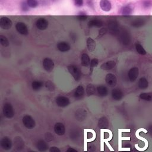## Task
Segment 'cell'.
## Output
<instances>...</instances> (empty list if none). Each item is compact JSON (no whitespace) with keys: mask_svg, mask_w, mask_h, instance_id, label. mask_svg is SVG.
Instances as JSON below:
<instances>
[{"mask_svg":"<svg viewBox=\"0 0 152 152\" xmlns=\"http://www.w3.org/2000/svg\"><path fill=\"white\" fill-rule=\"evenodd\" d=\"M55 102L57 106L61 108H64L70 105V99L64 96H59L56 98Z\"/></svg>","mask_w":152,"mask_h":152,"instance_id":"obj_4","label":"cell"},{"mask_svg":"<svg viewBox=\"0 0 152 152\" xmlns=\"http://www.w3.org/2000/svg\"><path fill=\"white\" fill-rule=\"evenodd\" d=\"M107 33V29L106 28H102L99 32V35L98 36V38H102L104 35H105Z\"/></svg>","mask_w":152,"mask_h":152,"instance_id":"obj_40","label":"cell"},{"mask_svg":"<svg viewBox=\"0 0 152 152\" xmlns=\"http://www.w3.org/2000/svg\"><path fill=\"white\" fill-rule=\"evenodd\" d=\"M112 98L115 100H121L124 97V93L119 89H114L112 91Z\"/></svg>","mask_w":152,"mask_h":152,"instance_id":"obj_15","label":"cell"},{"mask_svg":"<svg viewBox=\"0 0 152 152\" xmlns=\"http://www.w3.org/2000/svg\"><path fill=\"white\" fill-rule=\"evenodd\" d=\"M84 89L82 85H80L77 87L74 93V96L76 99H79L82 98L84 95Z\"/></svg>","mask_w":152,"mask_h":152,"instance_id":"obj_19","label":"cell"},{"mask_svg":"<svg viewBox=\"0 0 152 152\" xmlns=\"http://www.w3.org/2000/svg\"><path fill=\"white\" fill-rule=\"evenodd\" d=\"M100 7L102 10L105 12H109L111 10L112 4L110 0H100Z\"/></svg>","mask_w":152,"mask_h":152,"instance_id":"obj_12","label":"cell"},{"mask_svg":"<svg viewBox=\"0 0 152 152\" xmlns=\"http://www.w3.org/2000/svg\"><path fill=\"white\" fill-rule=\"evenodd\" d=\"M26 2L30 8L35 9L38 6V0H26Z\"/></svg>","mask_w":152,"mask_h":152,"instance_id":"obj_34","label":"cell"},{"mask_svg":"<svg viewBox=\"0 0 152 152\" xmlns=\"http://www.w3.org/2000/svg\"><path fill=\"white\" fill-rule=\"evenodd\" d=\"M67 69L70 74L73 77L76 81L78 82L80 80L81 72L77 66H74V65H70V66H68Z\"/></svg>","mask_w":152,"mask_h":152,"instance_id":"obj_2","label":"cell"},{"mask_svg":"<svg viewBox=\"0 0 152 152\" xmlns=\"http://www.w3.org/2000/svg\"><path fill=\"white\" fill-rule=\"evenodd\" d=\"M57 48L61 52H66L70 50L71 46L66 42H60L57 44Z\"/></svg>","mask_w":152,"mask_h":152,"instance_id":"obj_14","label":"cell"},{"mask_svg":"<svg viewBox=\"0 0 152 152\" xmlns=\"http://www.w3.org/2000/svg\"><path fill=\"white\" fill-rule=\"evenodd\" d=\"M144 24V21L141 19H138L134 21L132 23V26L135 27H140Z\"/></svg>","mask_w":152,"mask_h":152,"instance_id":"obj_35","label":"cell"},{"mask_svg":"<svg viewBox=\"0 0 152 152\" xmlns=\"http://www.w3.org/2000/svg\"><path fill=\"white\" fill-rule=\"evenodd\" d=\"M13 22L9 18L3 17L0 19V27L4 30H9L11 28Z\"/></svg>","mask_w":152,"mask_h":152,"instance_id":"obj_5","label":"cell"},{"mask_svg":"<svg viewBox=\"0 0 152 152\" xmlns=\"http://www.w3.org/2000/svg\"><path fill=\"white\" fill-rule=\"evenodd\" d=\"M45 88L50 92H54L55 89V86L54 83L50 80H48L45 83Z\"/></svg>","mask_w":152,"mask_h":152,"instance_id":"obj_33","label":"cell"},{"mask_svg":"<svg viewBox=\"0 0 152 152\" xmlns=\"http://www.w3.org/2000/svg\"><path fill=\"white\" fill-rule=\"evenodd\" d=\"M74 4L77 7H81L83 5L84 1L83 0H74Z\"/></svg>","mask_w":152,"mask_h":152,"instance_id":"obj_41","label":"cell"},{"mask_svg":"<svg viewBox=\"0 0 152 152\" xmlns=\"http://www.w3.org/2000/svg\"><path fill=\"white\" fill-rule=\"evenodd\" d=\"M16 29L21 35L26 36L29 34L28 27L23 22H18L16 25Z\"/></svg>","mask_w":152,"mask_h":152,"instance_id":"obj_7","label":"cell"},{"mask_svg":"<svg viewBox=\"0 0 152 152\" xmlns=\"http://www.w3.org/2000/svg\"><path fill=\"white\" fill-rule=\"evenodd\" d=\"M139 74V70L137 67H133L128 71V78L131 82H134Z\"/></svg>","mask_w":152,"mask_h":152,"instance_id":"obj_9","label":"cell"},{"mask_svg":"<svg viewBox=\"0 0 152 152\" xmlns=\"http://www.w3.org/2000/svg\"><path fill=\"white\" fill-rule=\"evenodd\" d=\"M96 90H97L96 89L95 86L92 84H89L86 87V92L88 96H92L93 95H95Z\"/></svg>","mask_w":152,"mask_h":152,"instance_id":"obj_27","label":"cell"},{"mask_svg":"<svg viewBox=\"0 0 152 152\" xmlns=\"http://www.w3.org/2000/svg\"><path fill=\"white\" fill-rule=\"evenodd\" d=\"M3 112L4 117L7 118H12L15 115L14 108L10 103L4 104L3 108Z\"/></svg>","mask_w":152,"mask_h":152,"instance_id":"obj_1","label":"cell"},{"mask_svg":"<svg viewBox=\"0 0 152 152\" xmlns=\"http://www.w3.org/2000/svg\"><path fill=\"white\" fill-rule=\"evenodd\" d=\"M36 147L39 151L41 152H45L48 149V144L43 140H39L36 144Z\"/></svg>","mask_w":152,"mask_h":152,"instance_id":"obj_16","label":"cell"},{"mask_svg":"<svg viewBox=\"0 0 152 152\" xmlns=\"http://www.w3.org/2000/svg\"><path fill=\"white\" fill-rule=\"evenodd\" d=\"M97 92L98 95L102 97L106 96L108 94V90L107 88L104 85L99 86L97 88Z\"/></svg>","mask_w":152,"mask_h":152,"instance_id":"obj_23","label":"cell"},{"mask_svg":"<svg viewBox=\"0 0 152 152\" xmlns=\"http://www.w3.org/2000/svg\"><path fill=\"white\" fill-rule=\"evenodd\" d=\"M140 98L143 100L151 101L152 93H142L140 95Z\"/></svg>","mask_w":152,"mask_h":152,"instance_id":"obj_31","label":"cell"},{"mask_svg":"<svg viewBox=\"0 0 152 152\" xmlns=\"http://www.w3.org/2000/svg\"><path fill=\"white\" fill-rule=\"evenodd\" d=\"M1 146L5 150H10L12 147V141L9 137H4L1 140Z\"/></svg>","mask_w":152,"mask_h":152,"instance_id":"obj_11","label":"cell"},{"mask_svg":"<svg viewBox=\"0 0 152 152\" xmlns=\"http://www.w3.org/2000/svg\"><path fill=\"white\" fill-rule=\"evenodd\" d=\"M116 66V62L115 61L111 60L108 61L103 63L100 66V68L103 70H110L114 68Z\"/></svg>","mask_w":152,"mask_h":152,"instance_id":"obj_17","label":"cell"},{"mask_svg":"<svg viewBox=\"0 0 152 152\" xmlns=\"http://www.w3.org/2000/svg\"><path fill=\"white\" fill-rule=\"evenodd\" d=\"M143 6L144 9H150L152 7V1L151 0H145L143 3Z\"/></svg>","mask_w":152,"mask_h":152,"instance_id":"obj_36","label":"cell"},{"mask_svg":"<svg viewBox=\"0 0 152 152\" xmlns=\"http://www.w3.org/2000/svg\"><path fill=\"white\" fill-rule=\"evenodd\" d=\"M49 25V23L47 20L43 18L39 19L37 22H36V26L39 30L45 31L48 28Z\"/></svg>","mask_w":152,"mask_h":152,"instance_id":"obj_10","label":"cell"},{"mask_svg":"<svg viewBox=\"0 0 152 152\" xmlns=\"http://www.w3.org/2000/svg\"><path fill=\"white\" fill-rule=\"evenodd\" d=\"M109 126V122L108 119L104 117L100 118L98 121V127L101 129H106Z\"/></svg>","mask_w":152,"mask_h":152,"instance_id":"obj_24","label":"cell"},{"mask_svg":"<svg viewBox=\"0 0 152 152\" xmlns=\"http://www.w3.org/2000/svg\"><path fill=\"white\" fill-rule=\"evenodd\" d=\"M42 86H43V83L40 81L35 80L32 83V88L35 91L39 90L42 88Z\"/></svg>","mask_w":152,"mask_h":152,"instance_id":"obj_29","label":"cell"},{"mask_svg":"<svg viewBox=\"0 0 152 152\" xmlns=\"http://www.w3.org/2000/svg\"><path fill=\"white\" fill-rule=\"evenodd\" d=\"M43 67L47 72L52 71L54 68L55 64L52 60L49 58H45L43 60Z\"/></svg>","mask_w":152,"mask_h":152,"instance_id":"obj_6","label":"cell"},{"mask_svg":"<svg viewBox=\"0 0 152 152\" xmlns=\"http://www.w3.org/2000/svg\"><path fill=\"white\" fill-rule=\"evenodd\" d=\"M86 45L88 50L90 52H93L95 51L96 47V43L95 40L93 39H92V38H89L88 39H87Z\"/></svg>","mask_w":152,"mask_h":152,"instance_id":"obj_18","label":"cell"},{"mask_svg":"<svg viewBox=\"0 0 152 152\" xmlns=\"http://www.w3.org/2000/svg\"><path fill=\"white\" fill-rule=\"evenodd\" d=\"M123 152H130V151H123Z\"/></svg>","mask_w":152,"mask_h":152,"instance_id":"obj_45","label":"cell"},{"mask_svg":"<svg viewBox=\"0 0 152 152\" xmlns=\"http://www.w3.org/2000/svg\"><path fill=\"white\" fill-rule=\"evenodd\" d=\"M87 115V112L83 109H79L76 112V117L78 120L82 121L85 119Z\"/></svg>","mask_w":152,"mask_h":152,"instance_id":"obj_28","label":"cell"},{"mask_svg":"<svg viewBox=\"0 0 152 152\" xmlns=\"http://www.w3.org/2000/svg\"><path fill=\"white\" fill-rule=\"evenodd\" d=\"M30 152H37V151H31Z\"/></svg>","mask_w":152,"mask_h":152,"instance_id":"obj_46","label":"cell"},{"mask_svg":"<svg viewBox=\"0 0 152 152\" xmlns=\"http://www.w3.org/2000/svg\"><path fill=\"white\" fill-rule=\"evenodd\" d=\"M135 49L137 50V52L141 55H144L146 54V50L144 49L143 46L139 43H135Z\"/></svg>","mask_w":152,"mask_h":152,"instance_id":"obj_30","label":"cell"},{"mask_svg":"<svg viewBox=\"0 0 152 152\" xmlns=\"http://www.w3.org/2000/svg\"><path fill=\"white\" fill-rule=\"evenodd\" d=\"M54 131L58 135H63L66 133V128L61 122H57L54 125Z\"/></svg>","mask_w":152,"mask_h":152,"instance_id":"obj_13","label":"cell"},{"mask_svg":"<svg viewBox=\"0 0 152 152\" xmlns=\"http://www.w3.org/2000/svg\"><path fill=\"white\" fill-rule=\"evenodd\" d=\"M0 43L4 47H8L10 45L8 39L4 35H0Z\"/></svg>","mask_w":152,"mask_h":152,"instance_id":"obj_32","label":"cell"},{"mask_svg":"<svg viewBox=\"0 0 152 152\" xmlns=\"http://www.w3.org/2000/svg\"><path fill=\"white\" fill-rule=\"evenodd\" d=\"M88 16L86 15L85 13H80L78 14V15L77 16V18L80 21H86L88 19Z\"/></svg>","mask_w":152,"mask_h":152,"instance_id":"obj_37","label":"cell"},{"mask_svg":"<svg viewBox=\"0 0 152 152\" xmlns=\"http://www.w3.org/2000/svg\"><path fill=\"white\" fill-rule=\"evenodd\" d=\"M21 10H22L24 12H26V11H28L29 10V7L27 2H22L21 4Z\"/></svg>","mask_w":152,"mask_h":152,"instance_id":"obj_38","label":"cell"},{"mask_svg":"<svg viewBox=\"0 0 152 152\" xmlns=\"http://www.w3.org/2000/svg\"><path fill=\"white\" fill-rule=\"evenodd\" d=\"M45 137H46V139L48 141H52L54 139V137L53 135L49 133H47L45 135Z\"/></svg>","mask_w":152,"mask_h":152,"instance_id":"obj_42","label":"cell"},{"mask_svg":"<svg viewBox=\"0 0 152 152\" xmlns=\"http://www.w3.org/2000/svg\"><path fill=\"white\" fill-rule=\"evenodd\" d=\"M90 57L88 55V54H87L86 53H84L81 56V62L82 65L84 67H88L90 65Z\"/></svg>","mask_w":152,"mask_h":152,"instance_id":"obj_21","label":"cell"},{"mask_svg":"<svg viewBox=\"0 0 152 152\" xmlns=\"http://www.w3.org/2000/svg\"><path fill=\"white\" fill-rule=\"evenodd\" d=\"M133 9L130 5H127L122 7L121 9V13L123 16H129L132 14Z\"/></svg>","mask_w":152,"mask_h":152,"instance_id":"obj_20","label":"cell"},{"mask_svg":"<svg viewBox=\"0 0 152 152\" xmlns=\"http://www.w3.org/2000/svg\"><path fill=\"white\" fill-rule=\"evenodd\" d=\"M22 122L24 126L27 129H33L36 125L34 119L29 115H26L22 118Z\"/></svg>","mask_w":152,"mask_h":152,"instance_id":"obj_3","label":"cell"},{"mask_svg":"<svg viewBox=\"0 0 152 152\" xmlns=\"http://www.w3.org/2000/svg\"><path fill=\"white\" fill-rule=\"evenodd\" d=\"M14 146H15L16 149L17 150H21L24 148L25 143L21 137H17L14 139Z\"/></svg>","mask_w":152,"mask_h":152,"instance_id":"obj_22","label":"cell"},{"mask_svg":"<svg viewBox=\"0 0 152 152\" xmlns=\"http://www.w3.org/2000/svg\"><path fill=\"white\" fill-rule=\"evenodd\" d=\"M99 64V60L97 58H93L90 61V68L93 69V68H95L98 66Z\"/></svg>","mask_w":152,"mask_h":152,"instance_id":"obj_39","label":"cell"},{"mask_svg":"<svg viewBox=\"0 0 152 152\" xmlns=\"http://www.w3.org/2000/svg\"><path fill=\"white\" fill-rule=\"evenodd\" d=\"M105 82L108 86L111 87V88H114L117 85V78L114 74L108 73L105 77Z\"/></svg>","mask_w":152,"mask_h":152,"instance_id":"obj_8","label":"cell"},{"mask_svg":"<svg viewBox=\"0 0 152 152\" xmlns=\"http://www.w3.org/2000/svg\"><path fill=\"white\" fill-rule=\"evenodd\" d=\"M103 26V22L102 20L99 19H93L89 21L88 26L89 27H100Z\"/></svg>","mask_w":152,"mask_h":152,"instance_id":"obj_25","label":"cell"},{"mask_svg":"<svg viewBox=\"0 0 152 152\" xmlns=\"http://www.w3.org/2000/svg\"><path fill=\"white\" fill-rule=\"evenodd\" d=\"M139 88L141 89H146L149 86V82L145 77H141L139 79L138 82Z\"/></svg>","mask_w":152,"mask_h":152,"instance_id":"obj_26","label":"cell"},{"mask_svg":"<svg viewBox=\"0 0 152 152\" xmlns=\"http://www.w3.org/2000/svg\"><path fill=\"white\" fill-rule=\"evenodd\" d=\"M67 152H78L77 150H76V149L72 148V147H69L67 150Z\"/></svg>","mask_w":152,"mask_h":152,"instance_id":"obj_44","label":"cell"},{"mask_svg":"<svg viewBox=\"0 0 152 152\" xmlns=\"http://www.w3.org/2000/svg\"><path fill=\"white\" fill-rule=\"evenodd\" d=\"M49 152H61V150L57 147L54 146V147H51L49 149Z\"/></svg>","mask_w":152,"mask_h":152,"instance_id":"obj_43","label":"cell"}]
</instances>
